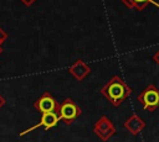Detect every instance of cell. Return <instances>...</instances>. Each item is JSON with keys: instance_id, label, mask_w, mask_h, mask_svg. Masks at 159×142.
I'll list each match as a JSON object with an SVG mask.
<instances>
[{"instance_id": "1", "label": "cell", "mask_w": 159, "mask_h": 142, "mask_svg": "<svg viewBox=\"0 0 159 142\" xmlns=\"http://www.w3.org/2000/svg\"><path fill=\"white\" fill-rule=\"evenodd\" d=\"M107 100H109L114 106H119L130 94L132 89L118 77L114 75L101 90Z\"/></svg>"}, {"instance_id": "2", "label": "cell", "mask_w": 159, "mask_h": 142, "mask_svg": "<svg viewBox=\"0 0 159 142\" xmlns=\"http://www.w3.org/2000/svg\"><path fill=\"white\" fill-rule=\"evenodd\" d=\"M138 101L142 104L143 110L155 111L159 107V89L154 84H149L138 95Z\"/></svg>"}, {"instance_id": "3", "label": "cell", "mask_w": 159, "mask_h": 142, "mask_svg": "<svg viewBox=\"0 0 159 142\" xmlns=\"http://www.w3.org/2000/svg\"><path fill=\"white\" fill-rule=\"evenodd\" d=\"M94 132L101 137V140L107 141L116 133V127L108 117L102 116L94 125Z\"/></svg>"}, {"instance_id": "4", "label": "cell", "mask_w": 159, "mask_h": 142, "mask_svg": "<svg viewBox=\"0 0 159 142\" xmlns=\"http://www.w3.org/2000/svg\"><path fill=\"white\" fill-rule=\"evenodd\" d=\"M80 114H81V110L78 109V106H77L73 101H71V100H68V99L60 106V115H61V119H63L66 122L73 121Z\"/></svg>"}, {"instance_id": "5", "label": "cell", "mask_w": 159, "mask_h": 142, "mask_svg": "<svg viewBox=\"0 0 159 142\" xmlns=\"http://www.w3.org/2000/svg\"><path fill=\"white\" fill-rule=\"evenodd\" d=\"M35 106H36V109H37L39 111H41V112H43V114H45V112H52V111L60 114V106H57L55 99H53L50 94H43V95L37 100V102L35 104Z\"/></svg>"}, {"instance_id": "6", "label": "cell", "mask_w": 159, "mask_h": 142, "mask_svg": "<svg viewBox=\"0 0 159 142\" xmlns=\"http://www.w3.org/2000/svg\"><path fill=\"white\" fill-rule=\"evenodd\" d=\"M60 119H61V115H60L58 112H55V111H52V112H45V114L42 115V119H41L40 123H37V125H35L34 127H30L29 130L21 132L20 136H24L25 133H27V132H30V131H32V130H35V128H37V127H40V126H46V128H51V127H53V126L58 122Z\"/></svg>"}, {"instance_id": "7", "label": "cell", "mask_w": 159, "mask_h": 142, "mask_svg": "<svg viewBox=\"0 0 159 142\" xmlns=\"http://www.w3.org/2000/svg\"><path fill=\"white\" fill-rule=\"evenodd\" d=\"M124 127L132 133V135H138L144 127H145V121L142 120L138 115H132L125 122H124Z\"/></svg>"}, {"instance_id": "8", "label": "cell", "mask_w": 159, "mask_h": 142, "mask_svg": "<svg viewBox=\"0 0 159 142\" xmlns=\"http://www.w3.org/2000/svg\"><path fill=\"white\" fill-rule=\"evenodd\" d=\"M122 2L128 7V9H135L138 11L144 10L149 4H153L159 7V4L155 2V0H122Z\"/></svg>"}, {"instance_id": "9", "label": "cell", "mask_w": 159, "mask_h": 142, "mask_svg": "<svg viewBox=\"0 0 159 142\" xmlns=\"http://www.w3.org/2000/svg\"><path fill=\"white\" fill-rule=\"evenodd\" d=\"M70 72L78 79H83L88 73H89V67L87 64H84L82 61H77L71 68H70Z\"/></svg>"}, {"instance_id": "10", "label": "cell", "mask_w": 159, "mask_h": 142, "mask_svg": "<svg viewBox=\"0 0 159 142\" xmlns=\"http://www.w3.org/2000/svg\"><path fill=\"white\" fill-rule=\"evenodd\" d=\"M5 38H6V33H5V31H4V30L0 27V44H1V43L5 41Z\"/></svg>"}, {"instance_id": "11", "label": "cell", "mask_w": 159, "mask_h": 142, "mask_svg": "<svg viewBox=\"0 0 159 142\" xmlns=\"http://www.w3.org/2000/svg\"><path fill=\"white\" fill-rule=\"evenodd\" d=\"M153 59H154V62H155L157 64H159V49H158V52L153 56Z\"/></svg>"}, {"instance_id": "12", "label": "cell", "mask_w": 159, "mask_h": 142, "mask_svg": "<svg viewBox=\"0 0 159 142\" xmlns=\"http://www.w3.org/2000/svg\"><path fill=\"white\" fill-rule=\"evenodd\" d=\"M25 5H31V4H34L35 2V0H21Z\"/></svg>"}, {"instance_id": "13", "label": "cell", "mask_w": 159, "mask_h": 142, "mask_svg": "<svg viewBox=\"0 0 159 142\" xmlns=\"http://www.w3.org/2000/svg\"><path fill=\"white\" fill-rule=\"evenodd\" d=\"M1 52H2V49H1V47H0V54H1Z\"/></svg>"}, {"instance_id": "14", "label": "cell", "mask_w": 159, "mask_h": 142, "mask_svg": "<svg viewBox=\"0 0 159 142\" xmlns=\"http://www.w3.org/2000/svg\"><path fill=\"white\" fill-rule=\"evenodd\" d=\"M1 102H2V100H1V98H0V104H1Z\"/></svg>"}]
</instances>
